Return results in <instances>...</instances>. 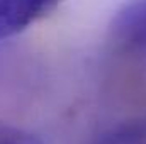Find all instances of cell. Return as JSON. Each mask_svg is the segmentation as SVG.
Masks as SVG:
<instances>
[{
    "mask_svg": "<svg viewBox=\"0 0 146 144\" xmlns=\"http://www.w3.org/2000/svg\"><path fill=\"white\" fill-rule=\"evenodd\" d=\"M0 144H42V141L22 127L0 122Z\"/></svg>",
    "mask_w": 146,
    "mask_h": 144,
    "instance_id": "cell-4",
    "label": "cell"
},
{
    "mask_svg": "<svg viewBox=\"0 0 146 144\" xmlns=\"http://www.w3.org/2000/svg\"><path fill=\"white\" fill-rule=\"evenodd\" d=\"M63 0H0V41L48 17Z\"/></svg>",
    "mask_w": 146,
    "mask_h": 144,
    "instance_id": "cell-1",
    "label": "cell"
},
{
    "mask_svg": "<svg viewBox=\"0 0 146 144\" xmlns=\"http://www.w3.org/2000/svg\"><path fill=\"white\" fill-rule=\"evenodd\" d=\"M95 144H146V114L115 126Z\"/></svg>",
    "mask_w": 146,
    "mask_h": 144,
    "instance_id": "cell-3",
    "label": "cell"
},
{
    "mask_svg": "<svg viewBox=\"0 0 146 144\" xmlns=\"http://www.w3.org/2000/svg\"><path fill=\"white\" fill-rule=\"evenodd\" d=\"M112 34L126 49L146 54V0H133L112 22Z\"/></svg>",
    "mask_w": 146,
    "mask_h": 144,
    "instance_id": "cell-2",
    "label": "cell"
}]
</instances>
